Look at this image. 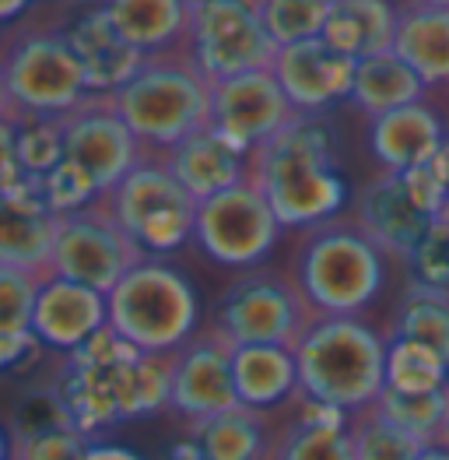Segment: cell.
<instances>
[{
	"label": "cell",
	"instance_id": "1",
	"mask_svg": "<svg viewBox=\"0 0 449 460\" xmlns=\"http://www.w3.org/2000/svg\"><path fill=\"white\" fill-rule=\"evenodd\" d=\"M250 180L274 208L281 229H316L348 204L334 130L323 116H295L250 155Z\"/></svg>",
	"mask_w": 449,
	"mask_h": 460
},
{
	"label": "cell",
	"instance_id": "2",
	"mask_svg": "<svg viewBox=\"0 0 449 460\" xmlns=\"http://www.w3.org/2000/svg\"><path fill=\"white\" fill-rule=\"evenodd\" d=\"M110 102L145 152L165 155L211 123V81L200 75L187 46H180L145 57Z\"/></svg>",
	"mask_w": 449,
	"mask_h": 460
},
{
	"label": "cell",
	"instance_id": "3",
	"mask_svg": "<svg viewBox=\"0 0 449 460\" xmlns=\"http://www.w3.org/2000/svg\"><path fill=\"white\" fill-rule=\"evenodd\" d=\"M295 366L302 397L358 415L386 390V338L358 316H316L295 345Z\"/></svg>",
	"mask_w": 449,
	"mask_h": 460
},
{
	"label": "cell",
	"instance_id": "4",
	"mask_svg": "<svg viewBox=\"0 0 449 460\" xmlns=\"http://www.w3.org/2000/svg\"><path fill=\"white\" fill-rule=\"evenodd\" d=\"M295 285L316 316H358L386 285V253L355 222H327L302 243Z\"/></svg>",
	"mask_w": 449,
	"mask_h": 460
},
{
	"label": "cell",
	"instance_id": "5",
	"mask_svg": "<svg viewBox=\"0 0 449 460\" xmlns=\"http://www.w3.org/2000/svg\"><path fill=\"white\" fill-rule=\"evenodd\" d=\"M110 327L145 355H176L197 334L200 303L180 268L145 257L106 296Z\"/></svg>",
	"mask_w": 449,
	"mask_h": 460
},
{
	"label": "cell",
	"instance_id": "6",
	"mask_svg": "<svg viewBox=\"0 0 449 460\" xmlns=\"http://www.w3.org/2000/svg\"><path fill=\"white\" fill-rule=\"evenodd\" d=\"M145 257L176 253L193 239L197 200L183 190V183L169 172L162 155H148L119 180V187L102 200Z\"/></svg>",
	"mask_w": 449,
	"mask_h": 460
},
{
	"label": "cell",
	"instance_id": "7",
	"mask_svg": "<svg viewBox=\"0 0 449 460\" xmlns=\"http://www.w3.org/2000/svg\"><path fill=\"white\" fill-rule=\"evenodd\" d=\"M313 320L316 313L309 309L295 278H285L277 270H250L222 296L215 331L232 348H295Z\"/></svg>",
	"mask_w": 449,
	"mask_h": 460
},
{
	"label": "cell",
	"instance_id": "8",
	"mask_svg": "<svg viewBox=\"0 0 449 460\" xmlns=\"http://www.w3.org/2000/svg\"><path fill=\"white\" fill-rule=\"evenodd\" d=\"M0 75L22 116H67L88 99L84 71L67 32H22L4 49Z\"/></svg>",
	"mask_w": 449,
	"mask_h": 460
},
{
	"label": "cell",
	"instance_id": "9",
	"mask_svg": "<svg viewBox=\"0 0 449 460\" xmlns=\"http://www.w3.org/2000/svg\"><path fill=\"white\" fill-rule=\"evenodd\" d=\"M187 49L207 81H224L270 67L277 42L253 0H204L189 7Z\"/></svg>",
	"mask_w": 449,
	"mask_h": 460
},
{
	"label": "cell",
	"instance_id": "10",
	"mask_svg": "<svg viewBox=\"0 0 449 460\" xmlns=\"http://www.w3.org/2000/svg\"><path fill=\"white\" fill-rule=\"evenodd\" d=\"M281 222L253 180L197 204L193 239L222 268H257L277 246Z\"/></svg>",
	"mask_w": 449,
	"mask_h": 460
},
{
	"label": "cell",
	"instance_id": "11",
	"mask_svg": "<svg viewBox=\"0 0 449 460\" xmlns=\"http://www.w3.org/2000/svg\"><path fill=\"white\" fill-rule=\"evenodd\" d=\"M141 261L145 253L116 226L106 204H92L84 211H71L57 218L49 274L110 296L123 281V274Z\"/></svg>",
	"mask_w": 449,
	"mask_h": 460
},
{
	"label": "cell",
	"instance_id": "12",
	"mask_svg": "<svg viewBox=\"0 0 449 460\" xmlns=\"http://www.w3.org/2000/svg\"><path fill=\"white\" fill-rule=\"evenodd\" d=\"M64 158L75 162L106 200L145 158V148L116 116L110 95H88L75 113L64 116Z\"/></svg>",
	"mask_w": 449,
	"mask_h": 460
},
{
	"label": "cell",
	"instance_id": "13",
	"mask_svg": "<svg viewBox=\"0 0 449 460\" xmlns=\"http://www.w3.org/2000/svg\"><path fill=\"white\" fill-rule=\"evenodd\" d=\"M295 116L299 113L292 110L270 67L211 81V127L250 155L277 130H285Z\"/></svg>",
	"mask_w": 449,
	"mask_h": 460
},
{
	"label": "cell",
	"instance_id": "14",
	"mask_svg": "<svg viewBox=\"0 0 449 460\" xmlns=\"http://www.w3.org/2000/svg\"><path fill=\"white\" fill-rule=\"evenodd\" d=\"M232 408H239V394L232 380V345L211 327L204 334H193L172 355L169 411H176L180 419L193 425Z\"/></svg>",
	"mask_w": 449,
	"mask_h": 460
},
{
	"label": "cell",
	"instance_id": "15",
	"mask_svg": "<svg viewBox=\"0 0 449 460\" xmlns=\"http://www.w3.org/2000/svg\"><path fill=\"white\" fill-rule=\"evenodd\" d=\"M355 64L358 60L337 53L334 46L323 42L320 36L292 42V46H277L270 71L295 113L323 116L327 110H334L337 102H351Z\"/></svg>",
	"mask_w": 449,
	"mask_h": 460
},
{
	"label": "cell",
	"instance_id": "16",
	"mask_svg": "<svg viewBox=\"0 0 449 460\" xmlns=\"http://www.w3.org/2000/svg\"><path fill=\"white\" fill-rule=\"evenodd\" d=\"M432 222L436 218L414 200L401 172L375 176L373 183L358 193V204H355V226L365 232L386 257H397L404 264L414 257L418 243L432 229Z\"/></svg>",
	"mask_w": 449,
	"mask_h": 460
},
{
	"label": "cell",
	"instance_id": "17",
	"mask_svg": "<svg viewBox=\"0 0 449 460\" xmlns=\"http://www.w3.org/2000/svg\"><path fill=\"white\" fill-rule=\"evenodd\" d=\"M102 327H110V303L102 292L57 274L42 278L32 309V334L39 338V345L71 355Z\"/></svg>",
	"mask_w": 449,
	"mask_h": 460
},
{
	"label": "cell",
	"instance_id": "18",
	"mask_svg": "<svg viewBox=\"0 0 449 460\" xmlns=\"http://www.w3.org/2000/svg\"><path fill=\"white\" fill-rule=\"evenodd\" d=\"M57 215L46 208L39 180L25 176L14 190L0 193V268L49 274Z\"/></svg>",
	"mask_w": 449,
	"mask_h": 460
},
{
	"label": "cell",
	"instance_id": "19",
	"mask_svg": "<svg viewBox=\"0 0 449 460\" xmlns=\"http://www.w3.org/2000/svg\"><path fill=\"white\" fill-rule=\"evenodd\" d=\"M162 158L197 204L250 180V152L239 148L235 141H228L211 123L204 130L189 134L183 145H176Z\"/></svg>",
	"mask_w": 449,
	"mask_h": 460
},
{
	"label": "cell",
	"instance_id": "20",
	"mask_svg": "<svg viewBox=\"0 0 449 460\" xmlns=\"http://www.w3.org/2000/svg\"><path fill=\"white\" fill-rule=\"evenodd\" d=\"M67 42H71L77 64L84 71L88 95H112L145 64V53L134 49L116 32V25L110 22L102 4L75 18V25L67 29Z\"/></svg>",
	"mask_w": 449,
	"mask_h": 460
},
{
	"label": "cell",
	"instance_id": "21",
	"mask_svg": "<svg viewBox=\"0 0 449 460\" xmlns=\"http://www.w3.org/2000/svg\"><path fill=\"white\" fill-rule=\"evenodd\" d=\"M446 137L449 134L443 116L425 99L401 106L393 113L375 116L369 123V148H373L375 162L383 165V172H408V169L425 165Z\"/></svg>",
	"mask_w": 449,
	"mask_h": 460
},
{
	"label": "cell",
	"instance_id": "22",
	"mask_svg": "<svg viewBox=\"0 0 449 460\" xmlns=\"http://www.w3.org/2000/svg\"><path fill=\"white\" fill-rule=\"evenodd\" d=\"M232 380H235L239 404H246L253 411H270V408L299 397L295 348H281V345L232 348Z\"/></svg>",
	"mask_w": 449,
	"mask_h": 460
},
{
	"label": "cell",
	"instance_id": "23",
	"mask_svg": "<svg viewBox=\"0 0 449 460\" xmlns=\"http://www.w3.org/2000/svg\"><path fill=\"white\" fill-rule=\"evenodd\" d=\"M401 7L393 0H330L323 42L351 60H365L393 49Z\"/></svg>",
	"mask_w": 449,
	"mask_h": 460
},
{
	"label": "cell",
	"instance_id": "24",
	"mask_svg": "<svg viewBox=\"0 0 449 460\" xmlns=\"http://www.w3.org/2000/svg\"><path fill=\"white\" fill-rule=\"evenodd\" d=\"M393 53L421 77L425 88L449 84V7L408 4L401 7Z\"/></svg>",
	"mask_w": 449,
	"mask_h": 460
},
{
	"label": "cell",
	"instance_id": "25",
	"mask_svg": "<svg viewBox=\"0 0 449 460\" xmlns=\"http://www.w3.org/2000/svg\"><path fill=\"white\" fill-rule=\"evenodd\" d=\"M116 32L145 57L180 49L189 36L187 0H102Z\"/></svg>",
	"mask_w": 449,
	"mask_h": 460
},
{
	"label": "cell",
	"instance_id": "26",
	"mask_svg": "<svg viewBox=\"0 0 449 460\" xmlns=\"http://www.w3.org/2000/svg\"><path fill=\"white\" fill-rule=\"evenodd\" d=\"M189 436L197 439L204 460H274L277 450V439L270 436L263 411H253L246 404L193 422Z\"/></svg>",
	"mask_w": 449,
	"mask_h": 460
},
{
	"label": "cell",
	"instance_id": "27",
	"mask_svg": "<svg viewBox=\"0 0 449 460\" xmlns=\"http://www.w3.org/2000/svg\"><path fill=\"white\" fill-rule=\"evenodd\" d=\"M425 99V84L411 67L390 49L379 57H365L355 64V84H351V102L362 113L375 119L383 113H393L401 106H411Z\"/></svg>",
	"mask_w": 449,
	"mask_h": 460
},
{
	"label": "cell",
	"instance_id": "28",
	"mask_svg": "<svg viewBox=\"0 0 449 460\" xmlns=\"http://www.w3.org/2000/svg\"><path fill=\"white\" fill-rule=\"evenodd\" d=\"M390 338L428 345L449 362V292L411 281L390 323Z\"/></svg>",
	"mask_w": 449,
	"mask_h": 460
},
{
	"label": "cell",
	"instance_id": "29",
	"mask_svg": "<svg viewBox=\"0 0 449 460\" xmlns=\"http://www.w3.org/2000/svg\"><path fill=\"white\" fill-rule=\"evenodd\" d=\"M172 397V355H137L119 376V411L123 422L148 419L169 408Z\"/></svg>",
	"mask_w": 449,
	"mask_h": 460
},
{
	"label": "cell",
	"instance_id": "30",
	"mask_svg": "<svg viewBox=\"0 0 449 460\" xmlns=\"http://www.w3.org/2000/svg\"><path fill=\"white\" fill-rule=\"evenodd\" d=\"M449 386V362L418 341L386 338V390L397 394H436Z\"/></svg>",
	"mask_w": 449,
	"mask_h": 460
},
{
	"label": "cell",
	"instance_id": "31",
	"mask_svg": "<svg viewBox=\"0 0 449 460\" xmlns=\"http://www.w3.org/2000/svg\"><path fill=\"white\" fill-rule=\"evenodd\" d=\"M379 415H386L393 425H401L404 432H411L414 439H421L425 447L439 443L446 436L449 419V386L436 394H397V390H383V397L375 401Z\"/></svg>",
	"mask_w": 449,
	"mask_h": 460
},
{
	"label": "cell",
	"instance_id": "32",
	"mask_svg": "<svg viewBox=\"0 0 449 460\" xmlns=\"http://www.w3.org/2000/svg\"><path fill=\"white\" fill-rule=\"evenodd\" d=\"M351 447L355 460H418L425 443L414 439L411 432H404L401 425H393L386 415H379V408H365L358 415H351Z\"/></svg>",
	"mask_w": 449,
	"mask_h": 460
},
{
	"label": "cell",
	"instance_id": "33",
	"mask_svg": "<svg viewBox=\"0 0 449 460\" xmlns=\"http://www.w3.org/2000/svg\"><path fill=\"white\" fill-rule=\"evenodd\" d=\"M14 145L25 176L42 180L64 162V116H18Z\"/></svg>",
	"mask_w": 449,
	"mask_h": 460
},
{
	"label": "cell",
	"instance_id": "34",
	"mask_svg": "<svg viewBox=\"0 0 449 460\" xmlns=\"http://www.w3.org/2000/svg\"><path fill=\"white\" fill-rule=\"evenodd\" d=\"M330 0H260V18L277 46L323 36Z\"/></svg>",
	"mask_w": 449,
	"mask_h": 460
},
{
	"label": "cell",
	"instance_id": "35",
	"mask_svg": "<svg viewBox=\"0 0 449 460\" xmlns=\"http://www.w3.org/2000/svg\"><path fill=\"white\" fill-rule=\"evenodd\" d=\"M274 460H355L351 429H320V425H299L277 439Z\"/></svg>",
	"mask_w": 449,
	"mask_h": 460
},
{
	"label": "cell",
	"instance_id": "36",
	"mask_svg": "<svg viewBox=\"0 0 449 460\" xmlns=\"http://www.w3.org/2000/svg\"><path fill=\"white\" fill-rule=\"evenodd\" d=\"M39 190H42V200H46V208L60 218V215H71V211H84V208H92V204H102V193L99 187L77 169L75 162H60L53 172H46L42 180H39Z\"/></svg>",
	"mask_w": 449,
	"mask_h": 460
},
{
	"label": "cell",
	"instance_id": "37",
	"mask_svg": "<svg viewBox=\"0 0 449 460\" xmlns=\"http://www.w3.org/2000/svg\"><path fill=\"white\" fill-rule=\"evenodd\" d=\"M42 278L32 270L0 268V331H32V309Z\"/></svg>",
	"mask_w": 449,
	"mask_h": 460
},
{
	"label": "cell",
	"instance_id": "38",
	"mask_svg": "<svg viewBox=\"0 0 449 460\" xmlns=\"http://www.w3.org/2000/svg\"><path fill=\"white\" fill-rule=\"evenodd\" d=\"M408 268H411V281L428 285L436 292H449V218L432 222V229L418 243Z\"/></svg>",
	"mask_w": 449,
	"mask_h": 460
},
{
	"label": "cell",
	"instance_id": "39",
	"mask_svg": "<svg viewBox=\"0 0 449 460\" xmlns=\"http://www.w3.org/2000/svg\"><path fill=\"white\" fill-rule=\"evenodd\" d=\"M92 443L95 439L77 432L75 425H60L32 436H14V460H84Z\"/></svg>",
	"mask_w": 449,
	"mask_h": 460
},
{
	"label": "cell",
	"instance_id": "40",
	"mask_svg": "<svg viewBox=\"0 0 449 460\" xmlns=\"http://www.w3.org/2000/svg\"><path fill=\"white\" fill-rule=\"evenodd\" d=\"M39 348L42 345L32 331H0V376L29 362Z\"/></svg>",
	"mask_w": 449,
	"mask_h": 460
},
{
	"label": "cell",
	"instance_id": "41",
	"mask_svg": "<svg viewBox=\"0 0 449 460\" xmlns=\"http://www.w3.org/2000/svg\"><path fill=\"white\" fill-rule=\"evenodd\" d=\"M25 180V169L18 162V145H14V123H0V193L14 190Z\"/></svg>",
	"mask_w": 449,
	"mask_h": 460
},
{
	"label": "cell",
	"instance_id": "42",
	"mask_svg": "<svg viewBox=\"0 0 449 460\" xmlns=\"http://www.w3.org/2000/svg\"><path fill=\"white\" fill-rule=\"evenodd\" d=\"M84 460H145L137 450H130V447H119V443H92L88 447V454H84Z\"/></svg>",
	"mask_w": 449,
	"mask_h": 460
},
{
	"label": "cell",
	"instance_id": "43",
	"mask_svg": "<svg viewBox=\"0 0 449 460\" xmlns=\"http://www.w3.org/2000/svg\"><path fill=\"white\" fill-rule=\"evenodd\" d=\"M425 169L432 172V180H436V183L443 187V193L449 197V137L443 141V145H439V152H436L432 158H428V162H425Z\"/></svg>",
	"mask_w": 449,
	"mask_h": 460
},
{
	"label": "cell",
	"instance_id": "44",
	"mask_svg": "<svg viewBox=\"0 0 449 460\" xmlns=\"http://www.w3.org/2000/svg\"><path fill=\"white\" fill-rule=\"evenodd\" d=\"M165 460H204V454H200L197 439L189 436V439H180V443H172V447H169V454H165Z\"/></svg>",
	"mask_w": 449,
	"mask_h": 460
},
{
	"label": "cell",
	"instance_id": "45",
	"mask_svg": "<svg viewBox=\"0 0 449 460\" xmlns=\"http://www.w3.org/2000/svg\"><path fill=\"white\" fill-rule=\"evenodd\" d=\"M18 106H14V99H11V92H7V84H4V75H0V123H14L18 119Z\"/></svg>",
	"mask_w": 449,
	"mask_h": 460
},
{
	"label": "cell",
	"instance_id": "46",
	"mask_svg": "<svg viewBox=\"0 0 449 460\" xmlns=\"http://www.w3.org/2000/svg\"><path fill=\"white\" fill-rule=\"evenodd\" d=\"M29 4H32V0H0V25L22 18V14L29 11Z\"/></svg>",
	"mask_w": 449,
	"mask_h": 460
},
{
	"label": "cell",
	"instance_id": "47",
	"mask_svg": "<svg viewBox=\"0 0 449 460\" xmlns=\"http://www.w3.org/2000/svg\"><path fill=\"white\" fill-rule=\"evenodd\" d=\"M418 460H449V443H446V439H439V443L425 447V450H421V457H418Z\"/></svg>",
	"mask_w": 449,
	"mask_h": 460
},
{
	"label": "cell",
	"instance_id": "48",
	"mask_svg": "<svg viewBox=\"0 0 449 460\" xmlns=\"http://www.w3.org/2000/svg\"><path fill=\"white\" fill-rule=\"evenodd\" d=\"M11 457H14V439L0 429V460H11Z\"/></svg>",
	"mask_w": 449,
	"mask_h": 460
},
{
	"label": "cell",
	"instance_id": "49",
	"mask_svg": "<svg viewBox=\"0 0 449 460\" xmlns=\"http://www.w3.org/2000/svg\"><path fill=\"white\" fill-rule=\"evenodd\" d=\"M414 4H428V7H449V0H414Z\"/></svg>",
	"mask_w": 449,
	"mask_h": 460
},
{
	"label": "cell",
	"instance_id": "50",
	"mask_svg": "<svg viewBox=\"0 0 449 460\" xmlns=\"http://www.w3.org/2000/svg\"><path fill=\"white\" fill-rule=\"evenodd\" d=\"M187 4H189V7H197V4H204V0H187Z\"/></svg>",
	"mask_w": 449,
	"mask_h": 460
},
{
	"label": "cell",
	"instance_id": "51",
	"mask_svg": "<svg viewBox=\"0 0 449 460\" xmlns=\"http://www.w3.org/2000/svg\"><path fill=\"white\" fill-rule=\"evenodd\" d=\"M443 439H446V443H449V419H446V436H443Z\"/></svg>",
	"mask_w": 449,
	"mask_h": 460
},
{
	"label": "cell",
	"instance_id": "52",
	"mask_svg": "<svg viewBox=\"0 0 449 460\" xmlns=\"http://www.w3.org/2000/svg\"><path fill=\"white\" fill-rule=\"evenodd\" d=\"M443 218H449V204H446V211H443Z\"/></svg>",
	"mask_w": 449,
	"mask_h": 460
},
{
	"label": "cell",
	"instance_id": "53",
	"mask_svg": "<svg viewBox=\"0 0 449 460\" xmlns=\"http://www.w3.org/2000/svg\"><path fill=\"white\" fill-rule=\"evenodd\" d=\"M253 4H257V7H260V0H253Z\"/></svg>",
	"mask_w": 449,
	"mask_h": 460
},
{
	"label": "cell",
	"instance_id": "54",
	"mask_svg": "<svg viewBox=\"0 0 449 460\" xmlns=\"http://www.w3.org/2000/svg\"><path fill=\"white\" fill-rule=\"evenodd\" d=\"M11 460H14V457H11Z\"/></svg>",
	"mask_w": 449,
	"mask_h": 460
}]
</instances>
